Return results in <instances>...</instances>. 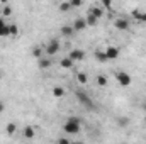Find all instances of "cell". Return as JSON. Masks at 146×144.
I'll return each instance as SVG.
<instances>
[{
	"label": "cell",
	"instance_id": "1",
	"mask_svg": "<svg viewBox=\"0 0 146 144\" xmlns=\"http://www.w3.org/2000/svg\"><path fill=\"white\" fill-rule=\"evenodd\" d=\"M82 129V119L80 117H68L63 124V131L68 136H76Z\"/></svg>",
	"mask_w": 146,
	"mask_h": 144
},
{
	"label": "cell",
	"instance_id": "2",
	"mask_svg": "<svg viewBox=\"0 0 146 144\" xmlns=\"http://www.w3.org/2000/svg\"><path fill=\"white\" fill-rule=\"evenodd\" d=\"M60 41L56 39V37H53V39H49V42H48V46L44 48V54H48V56H53V54H56L58 51H60Z\"/></svg>",
	"mask_w": 146,
	"mask_h": 144
},
{
	"label": "cell",
	"instance_id": "3",
	"mask_svg": "<svg viewBox=\"0 0 146 144\" xmlns=\"http://www.w3.org/2000/svg\"><path fill=\"white\" fill-rule=\"evenodd\" d=\"M75 95H76V100H78V102H80V104H82L83 107H87V108H94V102H92V98H90V97H88V95H87L85 92L78 90V92H76Z\"/></svg>",
	"mask_w": 146,
	"mask_h": 144
},
{
	"label": "cell",
	"instance_id": "4",
	"mask_svg": "<svg viewBox=\"0 0 146 144\" xmlns=\"http://www.w3.org/2000/svg\"><path fill=\"white\" fill-rule=\"evenodd\" d=\"M115 80L121 87H129L131 85V75L126 71H117L115 73Z\"/></svg>",
	"mask_w": 146,
	"mask_h": 144
},
{
	"label": "cell",
	"instance_id": "5",
	"mask_svg": "<svg viewBox=\"0 0 146 144\" xmlns=\"http://www.w3.org/2000/svg\"><path fill=\"white\" fill-rule=\"evenodd\" d=\"M73 31L75 32H82V31H85L87 29V22H85V17H78V19H75L72 24Z\"/></svg>",
	"mask_w": 146,
	"mask_h": 144
},
{
	"label": "cell",
	"instance_id": "6",
	"mask_svg": "<svg viewBox=\"0 0 146 144\" xmlns=\"http://www.w3.org/2000/svg\"><path fill=\"white\" fill-rule=\"evenodd\" d=\"M114 27H115L117 31H127V29H129V20H127L126 17H119V19H115Z\"/></svg>",
	"mask_w": 146,
	"mask_h": 144
},
{
	"label": "cell",
	"instance_id": "7",
	"mask_svg": "<svg viewBox=\"0 0 146 144\" xmlns=\"http://www.w3.org/2000/svg\"><path fill=\"white\" fill-rule=\"evenodd\" d=\"M68 58L72 59L73 63H75V61H82V59L85 58V51H82V49H72L70 54H68Z\"/></svg>",
	"mask_w": 146,
	"mask_h": 144
},
{
	"label": "cell",
	"instance_id": "8",
	"mask_svg": "<svg viewBox=\"0 0 146 144\" xmlns=\"http://www.w3.org/2000/svg\"><path fill=\"white\" fill-rule=\"evenodd\" d=\"M106 56H107V59H117V58H119V48L109 46V48L106 49Z\"/></svg>",
	"mask_w": 146,
	"mask_h": 144
},
{
	"label": "cell",
	"instance_id": "9",
	"mask_svg": "<svg viewBox=\"0 0 146 144\" xmlns=\"http://www.w3.org/2000/svg\"><path fill=\"white\" fill-rule=\"evenodd\" d=\"M60 32H61V36H65V37H72L73 34H75L72 24H65V26H61V27H60Z\"/></svg>",
	"mask_w": 146,
	"mask_h": 144
},
{
	"label": "cell",
	"instance_id": "10",
	"mask_svg": "<svg viewBox=\"0 0 146 144\" xmlns=\"http://www.w3.org/2000/svg\"><path fill=\"white\" fill-rule=\"evenodd\" d=\"M22 134H24L26 139H34V137H36V129H34L33 126H26L24 131H22Z\"/></svg>",
	"mask_w": 146,
	"mask_h": 144
},
{
	"label": "cell",
	"instance_id": "11",
	"mask_svg": "<svg viewBox=\"0 0 146 144\" xmlns=\"http://www.w3.org/2000/svg\"><path fill=\"white\" fill-rule=\"evenodd\" d=\"M0 37H9V24L3 17H0Z\"/></svg>",
	"mask_w": 146,
	"mask_h": 144
},
{
	"label": "cell",
	"instance_id": "12",
	"mask_svg": "<svg viewBox=\"0 0 146 144\" xmlns=\"http://www.w3.org/2000/svg\"><path fill=\"white\" fill-rule=\"evenodd\" d=\"M88 14H92L94 17H97V19L100 20V17L104 15V9H102L100 5H95V7H92V9L88 10Z\"/></svg>",
	"mask_w": 146,
	"mask_h": 144
},
{
	"label": "cell",
	"instance_id": "13",
	"mask_svg": "<svg viewBox=\"0 0 146 144\" xmlns=\"http://www.w3.org/2000/svg\"><path fill=\"white\" fill-rule=\"evenodd\" d=\"M85 22H87V27H95V26L99 24V19H97V17H94L92 14H87Z\"/></svg>",
	"mask_w": 146,
	"mask_h": 144
},
{
	"label": "cell",
	"instance_id": "14",
	"mask_svg": "<svg viewBox=\"0 0 146 144\" xmlns=\"http://www.w3.org/2000/svg\"><path fill=\"white\" fill-rule=\"evenodd\" d=\"M51 65H53V63H51V59H48L46 56H44V58H41V59L37 61V66H39L41 70H48V68H51Z\"/></svg>",
	"mask_w": 146,
	"mask_h": 144
},
{
	"label": "cell",
	"instance_id": "15",
	"mask_svg": "<svg viewBox=\"0 0 146 144\" xmlns=\"http://www.w3.org/2000/svg\"><path fill=\"white\" fill-rule=\"evenodd\" d=\"M17 132V124L15 122H9L7 126H5V134L7 136H14Z\"/></svg>",
	"mask_w": 146,
	"mask_h": 144
},
{
	"label": "cell",
	"instance_id": "16",
	"mask_svg": "<svg viewBox=\"0 0 146 144\" xmlns=\"http://www.w3.org/2000/svg\"><path fill=\"white\" fill-rule=\"evenodd\" d=\"M133 17L139 22H146V12H141L139 9H134L133 10Z\"/></svg>",
	"mask_w": 146,
	"mask_h": 144
},
{
	"label": "cell",
	"instance_id": "17",
	"mask_svg": "<svg viewBox=\"0 0 146 144\" xmlns=\"http://www.w3.org/2000/svg\"><path fill=\"white\" fill-rule=\"evenodd\" d=\"M73 65H75V63H73L68 56H66V58H63V59L60 61V66H61V68H65V70H72Z\"/></svg>",
	"mask_w": 146,
	"mask_h": 144
},
{
	"label": "cell",
	"instance_id": "18",
	"mask_svg": "<svg viewBox=\"0 0 146 144\" xmlns=\"http://www.w3.org/2000/svg\"><path fill=\"white\" fill-rule=\"evenodd\" d=\"M9 36L10 37L19 36V26L17 24H9Z\"/></svg>",
	"mask_w": 146,
	"mask_h": 144
},
{
	"label": "cell",
	"instance_id": "19",
	"mask_svg": "<svg viewBox=\"0 0 146 144\" xmlns=\"http://www.w3.org/2000/svg\"><path fill=\"white\" fill-rule=\"evenodd\" d=\"M31 54L34 56V58H37V59H41V58H44V49L42 48H33V51H31Z\"/></svg>",
	"mask_w": 146,
	"mask_h": 144
},
{
	"label": "cell",
	"instance_id": "20",
	"mask_svg": "<svg viewBox=\"0 0 146 144\" xmlns=\"http://www.w3.org/2000/svg\"><path fill=\"white\" fill-rule=\"evenodd\" d=\"M95 59H97L99 63H106V61H109L107 56H106V51H95Z\"/></svg>",
	"mask_w": 146,
	"mask_h": 144
},
{
	"label": "cell",
	"instance_id": "21",
	"mask_svg": "<svg viewBox=\"0 0 146 144\" xmlns=\"http://www.w3.org/2000/svg\"><path fill=\"white\" fill-rule=\"evenodd\" d=\"M53 97H56V98L65 97V88H63V87H54V88H53Z\"/></svg>",
	"mask_w": 146,
	"mask_h": 144
},
{
	"label": "cell",
	"instance_id": "22",
	"mask_svg": "<svg viewBox=\"0 0 146 144\" xmlns=\"http://www.w3.org/2000/svg\"><path fill=\"white\" fill-rule=\"evenodd\" d=\"M76 80H78V83H82V85H85V83L88 81V76H87V73L80 71L78 75H76Z\"/></svg>",
	"mask_w": 146,
	"mask_h": 144
},
{
	"label": "cell",
	"instance_id": "23",
	"mask_svg": "<svg viewBox=\"0 0 146 144\" xmlns=\"http://www.w3.org/2000/svg\"><path fill=\"white\" fill-rule=\"evenodd\" d=\"M58 9H60L61 12H68V10L72 9V5H70V2H60V5H58Z\"/></svg>",
	"mask_w": 146,
	"mask_h": 144
},
{
	"label": "cell",
	"instance_id": "24",
	"mask_svg": "<svg viewBox=\"0 0 146 144\" xmlns=\"http://www.w3.org/2000/svg\"><path fill=\"white\" fill-rule=\"evenodd\" d=\"M95 81H97V85H99V87H106V85H107V76H104V75H99Z\"/></svg>",
	"mask_w": 146,
	"mask_h": 144
},
{
	"label": "cell",
	"instance_id": "25",
	"mask_svg": "<svg viewBox=\"0 0 146 144\" xmlns=\"http://www.w3.org/2000/svg\"><path fill=\"white\" fill-rule=\"evenodd\" d=\"M2 14H3L5 17H7V15H10V14H12V7H10V5H3V9H2Z\"/></svg>",
	"mask_w": 146,
	"mask_h": 144
},
{
	"label": "cell",
	"instance_id": "26",
	"mask_svg": "<svg viewBox=\"0 0 146 144\" xmlns=\"http://www.w3.org/2000/svg\"><path fill=\"white\" fill-rule=\"evenodd\" d=\"M70 5H72V9L73 7H82L83 2H82V0H70Z\"/></svg>",
	"mask_w": 146,
	"mask_h": 144
},
{
	"label": "cell",
	"instance_id": "27",
	"mask_svg": "<svg viewBox=\"0 0 146 144\" xmlns=\"http://www.w3.org/2000/svg\"><path fill=\"white\" fill-rule=\"evenodd\" d=\"M100 7H104V9H107V10H110V9H112V3H110L109 0H102Z\"/></svg>",
	"mask_w": 146,
	"mask_h": 144
},
{
	"label": "cell",
	"instance_id": "28",
	"mask_svg": "<svg viewBox=\"0 0 146 144\" xmlns=\"http://www.w3.org/2000/svg\"><path fill=\"white\" fill-rule=\"evenodd\" d=\"M58 144H72V141H68L66 137H60L58 139Z\"/></svg>",
	"mask_w": 146,
	"mask_h": 144
},
{
	"label": "cell",
	"instance_id": "29",
	"mask_svg": "<svg viewBox=\"0 0 146 144\" xmlns=\"http://www.w3.org/2000/svg\"><path fill=\"white\" fill-rule=\"evenodd\" d=\"M3 110H5V104H3V102H2V100H0V114H2V112H3Z\"/></svg>",
	"mask_w": 146,
	"mask_h": 144
},
{
	"label": "cell",
	"instance_id": "30",
	"mask_svg": "<svg viewBox=\"0 0 146 144\" xmlns=\"http://www.w3.org/2000/svg\"><path fill=\"white\" fill-rule=\"evenodd\" d=\"M127 122H129V120H127V119H121V122H119V124H121V126H126V124H127Z\"/></svg>",
	"mask_w": 146,
	"mask_h": 144
},
{
	"label": "cell",
	"instance_id": "31",
	"mask_svg": "<svg viewBox=\"0 0 146 144\" xmlns=\"http://www.w3.org/2000/svg\"><path fill=\"white\" fill-rule=\"evenodd\" d=\"M72 144H83V143H80V141H72Z\"/></svg>",
	"mask_w": 146,
	"mask_h": 144
},
{
	"label": "cell",
	"instance_id": "32",
	"mask_svg": "<svg viewBox=\"0 0 146 144\" xmlns=\"http://www.w3.org/2000/svg\"><path fill=\"white\" fill-rule=\"evenodd\" d=\"M143 108H145V112H146V102H145V105H143Z\"/></svg>",
	"mask_w": 146,
	"mask_h": 144
},
{
	"label": "cell",
	"instance_id": "33",
	"mask_svg": "<svg viewBox=\"0 0 146 144\" xmlns=\"http://www.w3.org/2000/svg\"><path fill=\"white\" fill-rule=\"evenodd\" d=\"M0 80H2V73H0Z\"/></svg>",
	"mask_w": 146,
	"mask_h": 144
}]
</instances>
